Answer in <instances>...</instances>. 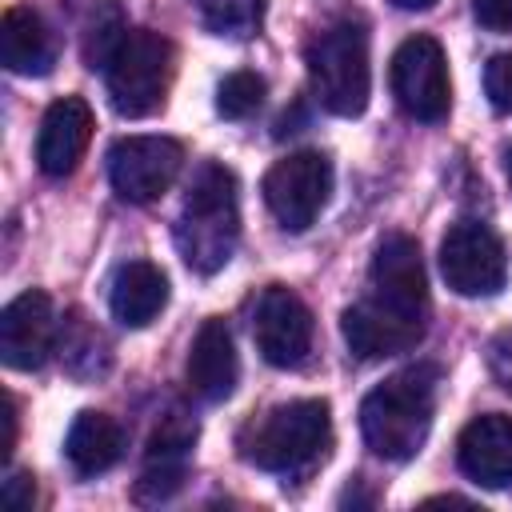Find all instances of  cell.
I'll return each mask as SVG.
<instances>
[{"instance_id":"obj_1","label":"cell","mask_w":512,"mask_h":512,"mask_svg":"<svg viewBox=\"0 0 512 512\" xmlns=\"http://www.w3.org/2000/svg\"><path fill=\"white\" fill-rule=\"evenodd\" d=\"M428 324V276L420 244L392 232L376 244L368 264V292L344 308L340 332L360 360H384L424 340Z\"/></svg>"},{"instance_id":"obj_2","label":"cell","mask_w":512,"mask_h":512,"mask_svg":"<svg viewBox=\"0 0 512 512\" xmlns=\"http://www.w3.org/2000/svg\"><path fill=\"white\" fill-rule=\"evenodd\" d=\"M436 384H440L436 364H412L392 372L384 384H376L360 404L364 444L384 460L396 464L412 460L432 432Z\"/></svg>"},{"instance_id":"obj_3","label":"cell","mask_w":512,"mask_h":512,"mask_svg":"<svg viewBox=\"0 0 512 512\" xmlns=\"http://www.w3.org/2000/svg\"><path fill=\"white\" fill-rule=\"evenodd\" d=\"M240 240V204H236V176L224 164H204L192 176V188L180 208L176 244L192 272L212 276L220 272Z\"/></svg>"},{"instance_id":"obj_4","label":"cell","mask_w":512,"mask_h":512,"mask_svg":"<svg viewBox=\"0 0 512 512\" xmlns=\"http://www.w3.org/2000/svg\"><path fill=\"white\" fill-rule=\"evenodd\" d=\"M328 436L332 416L324 400H288L240 432V456L264 472H300L328 448Z\"/></svg>"},{"instance_id":"obj_5","label":"cell","mask_w":512,"mask_h":512,"mask_svg":"<svg viewBox=\"0 0 512 512\" xmlns=\"http://www.w3.org/2000/svg\"><path fill=\"white\" fill-rule=\"evenodd\" d=\"M308 80L324 112L332 116H360L372 92L368 68V32L356 20L328 24L308 44Z\"/></svg>"},{"instance_id":"obj_6","label":"cell","mask_w":512,"mask_h":512,"mask_svg":"<svg viewBox=\"0 0 512 512\" xmlns=\"http://www.w3.org/2000/svg\"><path fill=\"white\" fill-rule=\"evenodd\" d=\"M172 68H176V52L160 32L128 28L124 44L116 48V56L104 68V84H108L112 108L120 116H128V120L152 116L168 96Z\"/></svg>"},{"instance_id":"obj_7","label":"cell","mask_w":512,"mask_h":512,"mask_svg":"<svg viewBox=\"0 0 512 512\" xmlns=\"http://www.w3.org/2000/svg\"><path fill=\"white\" fill-rule=\"evenodd\" d=\"M260 192H264L268 212L280 220V228L304 232L316 224V216L324 212L332 196V164L324 152H312V148L288 152L264 172Z\"/></svg>"},{"instance_id":"obj_8","label":"cell","mask_w":512,"mask_h":512,"mask_svg":"<svg viewBox=\"0 0 512 512\" xmlns=\"http://www.w3.org/2000/svg\"><path fill=\"white\" fill-rule=\"evenodd\" d=\"M392 96L396 104L424 124H436L448 116L452 108V80H448V56L440 48V40L416 32L408 36L396 52H392Z\"/></svg>"},{"instance_id":"obj_9","label":"cell","mask_w":512,"mask_h":512,"mask_svg":"<svg viewBox=\"0 0 512 512\" xmlns=\"http://www.w3.org/2000/svg\"><path fill=\"white\" fill-rule=\"evenodd\" d=\"M440 272L456 296H492L508 280L500 236L480 220H456L440 240Z\"/></svg>"},{"instance_id":"obj_10","label":"cell","mask_w":512,"mask_h":512,"mask_svg":"<svg viewBox=\"0 0 512 512\" xmlns=\"http://www.w3.org/2000/svg\"><path fill=\"white\" fill-rule=\"evenodd\" d=\"M184 164V148L168 136H124L108 148L112 192L128 204H152L164 196Z\"/></svg>"},{"instance_id":"obj_11","label":"cell","mask_w":512,"mask_h":512,"mask_svg":"<svg viewBox=\"0 0 512 512\" xmlns=\"http://www.w3.org/2000/svg\"><path fill=\"white\" fill-rule=\"evenodd\" d=\"M252 336H256V352L272 368H296L312 352V312L292 288L268 284L256 300Z\"/></svg>"},{"instance_id":"obj_12","label":"cell","mask_w":512,"mask_h":512,"mask_svg":"<svg viewBox=\"0 0 512 512\" xmlns=\"http://www.w3.org/2000/svg\"><path fill=\"white\" fill-rule=\"evenodd\" d=\"M52 332H56V316H52L48 292H40V288L20 292L0 312V356H4V364L20 368V372L40 368L52 352Z\"/></svg>"},{"instance_id":"obj_13","label":"cell","mask_w":512,"mask_h":512,"mask_svg":"<svg viewBox=\"0 0 512 512\" xmlns=\"http://www.w3.org/2000/svg\"><path fill=\"white\" fill-rule=\"evenodd\" d=\"M456 460H460V472L480 488H508L512 484V416L484 412L468 420L456 440Z\"/></svg>"},{"instance_id":"obj_14","label":"cell","mask_w":512,"mask_h":512,"mask_svg":"<svg viewBox=\"0 0 512 512\" xmlns=\"http://www.w3.org/2000/svg\"><path fill=\"white\" fill-rule=\"evenodd\" d=\"M88 140H92V108L80 96L52 100L44 120H40V132H36V164H40V172L52 176V180L68 176L80 164Z\"/></svg>"},{"instance_id":"obj_15","label":"cell","mask_w":512,"mask_h":512,"mask_svg":"<svg viewBox=\"0 0 512 512\" xmlns=\"http://www.w3.org/2000/svg\"><path fill=\"white\" fill-rule=\"evenodd\" d=\"M188 388L208 400V404H220L232 396L236 388V376H240V360H236V344H232V328L212 316L200 324V332L192 336V348H188Z\"/></svg>"},{"instance_id":"obj_16","label":"cell","mask_w":512,"mask_h":512,"mask_svg":"<svg viewBox=\"0 0 512 512\" xmlns=\"http://www.w3.org/2000/svg\"><path fill=\"white\" fill-rule=\"evenodd\" d=\"M168 304V276L152 264V260H128L116 276H112V292H108V308L120 324L128 328H144L160 316V308Z\"/></svg>"},{"instance_id":"obj_17","label":"cell","mask_w":512,"mask_h":512,"mask_svg":"<svg viewBox=\"0 0 512 512\" xmlns=\"http://www.w3.org/2000/svg\"><path fill=\"white\" fill-rule=\"evenodd\" d=\"M0 60L16 76H44L56 60L48 24L32 8H8L0 20Z\"/></svg>"},{"instance_id":"obj_18","label":"cell","mask_w":512,"mask_h":512,"mask_svg":"<svg viewBox=\"0 0 512 512\" xmlns=\"http://www.w3.org/2000/svg\"><path fill=\"white\" fill-rule=\"evenodd\" d=\"M64 456L80 476H100L124 456V428L104 412H80L64 436Z\"/></svg>"},{"instance_id":"obj_19","label":"cell","mask_w":512,"mask_h":512,"mask_svg":"<svg viewBox=\"0 0 512 512\" xmlns=\"http://www.w3.org/2000/svg\"><path fill=\"white\" fill-rule=\"evenodd\" d=\"M192 440H196V424H192V420H180V416H168V420L152 432V440H148V468H144L140 488L156 484L160 496H168V492L180 484V476H184Z\"/></svg>"},{"instance_id":"obj_20","label":"cell","mask_w":512,"mask_h":512,"mask_svg":"<svg viewBox=\"0 0 512 512\" xmlns=\"http://www.w3.org/2000/svg\"><path fill=\"white\" fill-rule=\"evenodd\" d=\"M124 36H128V24H124L120 8L116 4H100L92 12V20H88V32H84V60H88V68L104 72L108 60L116 56V48L124 44Z\"/></svg>"},{"instance_id":"obj_21","label":"cell","mask_w":512,"mask_h":512,"mask_svg":"<svg viewBox=\"0 0 512 512\" xmlns=\"http://www.w3.org/2000/svg\"><path fill=\"white\" fill-rule=\"evenodd\" d=\"M264 104V76L256 72H228L216 88V112L224 120H244Z\"/></svg>"},{"instance_id":"obj_22","label":"cell","mask_w":512,"mask_h":512,"mask_svg":"<svg viewBox=\"0 0 512 512\" xmlns=\"http://www.w3.org/2000/svg\"><path fill=\"white\" fill-rule=\"evenodd\" d=\"M204 4V20L224 36H248L260 28V12L264 0H200Z\"/></svg>"},{"instance_id":"obj_23","label":"cell","mask_w":512,"mask_h":512,"mask_svg":"<svg viewBox=\"0 0 512 512\" xmlns=\"http://www.w3.org/2000/svg\"><path fill=\"white\" fill-rule=\"evenodd\" d=\"M484 92H488V100H492L496 112L512 116V52H500V56L488 60V68H484Z\"/></svg>"},{"instance_id":"obj_24","label":"cell","mask_w":512,"mask_h":512,"mask_svg":"<svg viewBox=\"0 0 512 512\" xmlns=\"http://www.w3.org/2000/svg\"><path fill=\"white\" fill-rule=\"evenodd\" d=\"M488 372H492V380L512 396V324L500 328V332L488 340Z\"/></svg>"},{"instance_id":"obj_25","label":"cell","mask_w":512,"mask_h":512,"mask_svg":"<svg viewBox=\"0 0 512 512\" xmlns=\"http://www.w3.org/2000/svg\"><path fill=\"white\" fill-rule=\"evenodd\" d=\"M472 12L488 32H512V0H472Z\"/></svg>"},{"instance_id":"obj_26","label":"cell","mask_w":512,"mask_h":512,"mask_svg":"<svg viewBox=\"0 0 512 512\" xmlns=\"http://www.w3.org/2000/svg\"><path fill=\"white\" fill-rule=\"evenodd\" d=\"M32 496H36V484H32L28 472H12V476L4 480V504H8L12 512L32 508Z\"/></svg>"},{"instance_id":"obj_27","label":"cell","mask_w":512,"mask_h":512,"mask_svg":"<svg viewBox=\"0 0 512 512\" xmlns=\"http://www.w3.org/2000/svg\"><path fill=\"white\" fill-rule=\"evenodd\" d=\"M12 440H16V400L8 396V412H4V448H0L4 456L12 452Z\"/></svg>"},{"instance_id":"obj_28","label":"cell","mask_w":512,"mask_h":512,"mask_svg":"<svg viewBox=\"0 0 512 512\" xmlns=\"http://www.w3.org/2000/svg\"><path fill=\"white\" fill-rule=\"evenodd\" d=\"M396 8H404V12H424V8H432L436 0H392Z\"/></svg>"},{"instance_id":"obj_29","label":"cell","mask_w":512,"mask_h":512,"mask_svg":"<svg viewBox=\"0 0 512 512\" xmlns=\"http://www.w3.org/2000/svg\"><path fill=\"white\" fill-rule=\"evenodd\" d=\"M504 172H508V184H512V144H508V152H504Z\"/></svg>"}]
</instances>
